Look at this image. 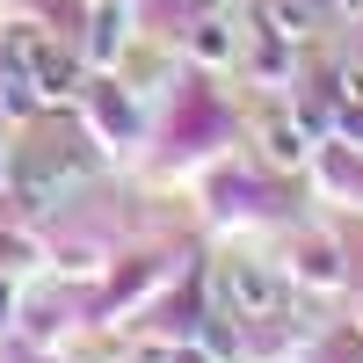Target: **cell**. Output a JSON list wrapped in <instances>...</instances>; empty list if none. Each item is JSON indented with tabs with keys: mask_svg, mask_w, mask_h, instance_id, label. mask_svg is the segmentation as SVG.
I'll list each match as a JSON object with an SVG mask.
<instances>
[{
	"mask_svg": "<svg viewBox=\"0 0 363 363\" xmlns=\"http://www.w3.org/2000/svg\"><path fill=\"white\" fill-rule=\"evenodd\" d=\"M225 291H233V306H240V320H269L284 306V291L269 284V269H255V262H240L233 277H225Z\"/></svg>",
	"mask_w": 363,
	"mask_h": 363,
	"instance_id": "6da1fadb",
	"label": "cell"
},
{
	"mask_svg": "<svg viewBox=\"0 0 363 363\" xmlns=\"http://www.w3.org/2000/svg\"><path fill=\"white\" fill-rule=\"evenodd\" d=\"M262 15L277 22V37H313V22H320L313 0H262Z\"/></svg>",
	"mask_w": 363,
	"mask_h": 363,
	"instance_id": "7a4b0ae2",
	"label": "cell"
},
{
	"mask_svg": "<svg viewBox=\"0 0 363 363\" xmlns=\"http://www.w3.org/2000/svg\"><path fill=\"white\" fill-rule=\"evenodd\" d=\"M298 277H306V284H335L342 277V255L335 247H306V255H298Z\"/></svg>",
	"mask_w": 363,
	"mask_h": 363,
	"instance_id": "3957f363",
	"label": "cell"
},
{
	"mask_svg": "<svg viewBox=\"0 0 363 363\" xmlns=\"http://www.w3.org/2000/svg\"><path fill=\"white\" fill-rule=\"evenodd\" d=\"M269 153H277L284 167H298V160H306V138H298V124H269Z\"/></svg>",
	"mask_w": 363,
	"mask_h": 363,
	"instance_id": "277c9868",
	"label": "cell"
},
{
	"mask_svg": "<svg viewBox=\"0 0 363 363\" xmlns=\"http://www.w3.org/2000/svg\"><path fill=\"white\" fill-rule=\"evenodd\" d=\"M225 51H233L225 22H203V29H196V58H225Z\"/></svg>",
	"mask_w": 363,
	"mask_h": 363,
	"instance_id": "5b68a950",
	"label": "cell"
},
{
	"mask_svg": "<svg viewBox=\"0 0 363 363\" xmlns=\"http://www.w3.org/2000/svg\"><path fill=\"white\" fill-rule=\"evenodd\" d=\"M342 95H349V102H363V66H349V73H342Z\"/></svg>",
	"mask_w": 363,
	"mask_h": 363,
	"instance_id": "8992f818",
	"label": "cell"
},
{
	"mask_svg": "<svg viewBox=\"0 0 363 363\" xmlns=\"http://www.w3.org/2000/svg\"><path fill=\"white\" fill-rule=\"evenodd\" d=\"M145 363H189V356H174V349H160V356H145Z\"/></svg>",
	"mask_w": 363,
	"mask_h": 363,
	"instance_id": "52a82bcc",
	"label": "cell"
},
{
	"mask_svg": "<svg viewBox=\"0 0 363 363\" xmlns=\"http://www.w3.org/2000/svg\"><path fill=\"white\" fill-rule=\"evenodd\" d=\"M335 8H363V0H335Z\"/></svg>",
	"mask_w": 363,
	"mask_h": 363,
	"instance_id": "ba28073f",
	"label": "cell"
},
{
	"mask_svg": "<svg viewBox=\"0 0 363 363\" xmlns=\"http://www.w3.org/2000/svg\"><path fill=\"white\" fill-rule=\"evenodd\" d=\"M0 174H8V153H0Z\"/></svg>",
	"mask_w": 363,
	"mask_h": 363,
	"instance_id": "9c48e42d",
	"label": "cell"
}]
</instances>
